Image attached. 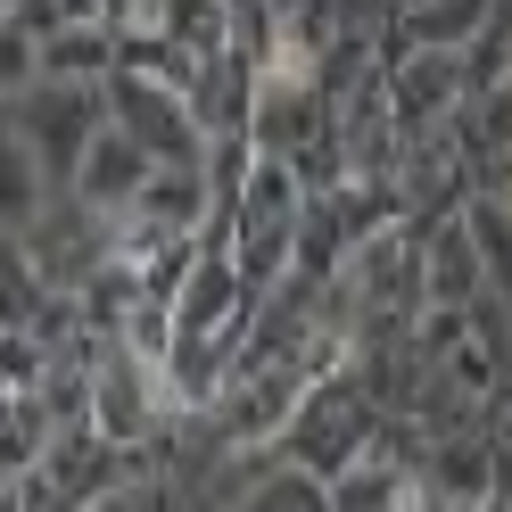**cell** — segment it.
<instances>
[{"label": "cell", "mask_w": 512, "mask_h": 512, "mask_svg": "<svg viewBox=\"0 0 512 512\" xmlns=\"http://www.w3.org/2000/svg\"><path fill=\"white\" fill-rule=\"evenodd\" d=\"M9 124L42 149V166H50L58 182H75L83 149L108 133V83H58V75H42V83L9 108Z\"/></svg>", "instance_id": "6da1fadb"}, {"label": "cell", "mask_w": 512, "mask_h": 512, "mask_svg": "<svg viewBox=\"0 0 512 512\" xmlns=\"http://www.w3.org/2000/svg\"><path fill=\"white\" fill-rule=\"evenodd\" d=\"M149 174H157V157L133 141V133H108L83 149V166H75V207L83 215H133V199L149 190Z\"/></svg>", "instance_id": "7a4b0ae2"}, {"label": "cell", "mask_w": 512, "mask_h": 512, "mask_svg": "<svg viewBox=\"0 0 512 512\" xmlns=\"http://www.w3.org/2000/svg\"><path fill=\"white\" fill-rule=\"evenodd\" d=\"M42 182H50L42 149L0 116V232H34L42 223Z\"/></svg>", "instance_id": "3957f363"}, {"label": "cell", "mask_w": 512, "mask_h": 512, "mask_svg": "<svg viewBox=\"0 0 512 512\" xmlns=\"http://www.w3.org/2000/svg\"><path fill=\"white\" fill-rule=\"evenodd\" d=\"M455 91H463V58H455V50H405L397 67H389V100H397L405 124L438 116Z\"/></svg>", "instance_id": "277c9868"}, {"label": "cell", "mask_w": 512, "mask_h": 512, "mask_svg": "<svg viewBox=\"0 0 512 512\" xmlns=\"http://www.w3.org/2000/svg\"><path fill=\"white\" fill-rule=\"evenodd\" d=\"M116 25H58V34H42V75L58 83H108L116 75Z\"/></svg>", "instance_id": "5b68a950"}, {"label": "cell", "mask_w": 512, "mask_h": 512, "mask_svg": "<svg viewBox=\"0 0 512 512\" xmlns=\"http://www.w3.org/2000/svg\"><path fill=\"white\" fill-rule=\"evenodd\" d=\"M34 83H42V34L0 0V108H17Z\"/></svg>", "instance_id": "8992f818"}, {"label": "cell", "mask_w": 512, "mask_h": 512, "mask_svg": "<svg viewBox=\"0 0 512 512\" xmlns=\"http://www.w3.org/2000/svg\"><path fill=\"white\" fill-rule=\"evenodd\" d=\"M488 17H496V0H430V9L413 17V42L422 50H463Z\"/></svg>", "instance_id": "52a82bcc"}, {"label": "cell", "mask_w": 512, "mask_h": 512, "mask_svg": "<svg viewBox=\"0 0 512 512\" xmlns=\"http://www.w3.org/2000/svg\"><path fill=\"white\" fill-rule=\"evenodd\" d=\"M438 281H446V298L471 281V248H463V232H446V240H438Z\"/></svg>", "instance_id": "ba28073f"}]
</instances>
